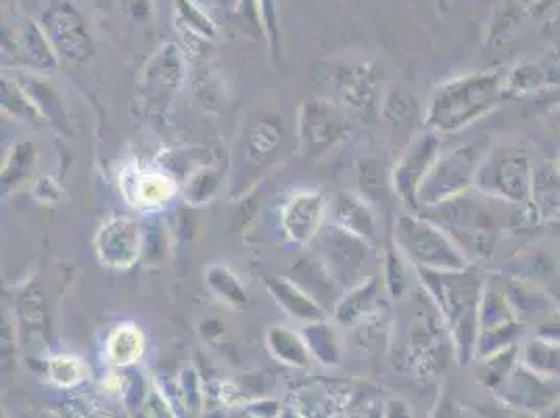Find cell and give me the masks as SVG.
I'll return each instance as SVG.
<instances>
[{"mask_svg":"<svg viewBox=\"0 0 560 418\" xmlns=\"http://www.w3.org/2000/svg\"><path fill=\"white\" fill-rule=\"evenodd\" d=\"M316 256L323 259L330 277L337 280L343 291L374 275L376 247L335 222L323 229Z\"/></svg>","mask_w":560,"mask_h":418,"instance_id":"1","label":"cell"},{"mask_svg":"<svg viewBox=\"0 0 560 418\" xmlns=\"http://www.w3.org/2000/svg\"><path fill=\"white\" fill-rule=\"evenodd\" d=\"M351 117L330 98H310L298 116V140L310 162L325 158L343 140L350 139Z\"/></svg>","mask_w":560,"mask_h":418,"instance_id":"2","label":"cell"},{"mask_svg":"<svg viewBox=\"0 0 560 418\" xmlns=\"http://www.w3.org/2000/svg\"><path fill=\"white\" fill-rule=\"evenodd\" d=\"M394 241L399 254L422 270H454L460 266V257L442 231L415 216L397 218Z\"/></svg>","mask_w":560,"mask_h":418,"instance_id":"3","label":"cell"},{"mask_svg":"<svg viewBox=\"0 0 560 418\" xmlns=\"http://www.w3.org/2000/svg\"><path fill=\"white\" fill-rule=\"evenodd\" d=\"M147 233L135 216H109L94 234V254L103 268L124 272L139 264L144 256Z\"/></svg>","mask_w":560,"mask_h":418,"instance_id":"4","label":"cell"},{"mask_svg":"<svg viewBox=\"0 0 560 418\" xmlns=\"http://www.w3.org/2000/svg\"><path fill=\"white\" fill-rule=\"evenodd\" d=\"M119 190L130 208L155 213L172 206L180 185L164 167L126 163L119 172Z\"/></svg>","mask_w":560,"mask_h":418,"instance_id":"5","label":"cell"},{"mask_svg":"<svg viewBox=\"0 0 560 418\" xmlns=\"http://www.w3.org/2000/svg\"><path fill=\"white\" fill-rule=\"evenodd\" d=\"M486 84L481 80H458L438 89L429 109L427 124L435 130H458L481 112L486 105Z\"/></svg>","mask_w":560,"mask_h":418,"instance_id":"6","label":"cell"},{"mask_svg":"<svg viewBox=\"0 0 560 418\" xmlns=\"http://www.w3.org/2000/svg\"><path fill=\"white\" fill-rule=\"evenodd\" d=\"M381 78L371 66H360L335 73L330 82V101L339 105L348 116L371 121L383 103Z\"/></svg>","mask_w":560,"mask_h":418,"instance_id":"7","label":"cell"},{"mask_svg":"<svg viewBox=\"0 0 560 418\" xmlns=\"http://www.w3.org/2000/svg\"><path fill=\"white\" fill-rule=\"evenodd\" d=\"M328 201L318 188H300L280 208V229L293 245L305 247L327 227Z\"/></svg>","mask_w":560,"mask_h":418,"instance_id":"8","label":"cell"},{"mask_svg":"<svg viewBox=\"0 0 560 418\" xmlns=\"http://www.w3.org/2000/svg\"><path fill=\"white\" fill-rule=\"evenodd\" d=\"M183 86V66L178 57H158L140 80L139 101L144 114L151 117L164 116L178 96Z\"/></svg>","mask_w":560,"mask_h":418,"instance_id":"9","label":"cell"},{"mask_svg":"<svg viewBox=\"0 0 560 418\" xmlns=\"http://www.w3.org/2000/svg\"><path fill=\"white\" fill-rule=\"evenodd\" d=\"M435 155H438V140L433 137H420L406 149L401 160L392 170L389 174L392 190L404 204H410V206L419 204L420 186L433 170Z\"/></svg>","mask_w":560,"mask_h":418,"instance_id":"10","label":"cell"},{"mask_svg":"<svg viewBox=\"0 0 560 418\" xmlns=\"http://www.w3.org/2000/svg\"><path fill=\"white\" fill-rule=\"evenodd\" d=\"M11 314L18 326L20 339L24 337L25 341H48L50 312L47 298L38 282L30 280L18 291Z\"/></svg>","mask_w":560,"mask_h":418,"instance_id":"11","label":"cell"},{"mask_svg":"<svg viewBox=\"0 0 560 418\" xmlns=\"http://www.w3.org/2000/svg\"><path fill=\"white\" fill-rule=\"evenodd\" d=\"M328 211L332 216V222L339 224L341 229L369 241L374 247L381 243L374 206H371L362 195L341 190L332 199V204H328Z\"/></svg>","mask_w":560,"mask_h":418,"instance_id":"12","label":"cell"},{"mask_svg":"<svg viewBox=\"0 0 560 418\" xmlns=\"http://www.w3.org/2000/svg\"><path fill=\"white\" fill-rule=\"evenodd\" d=\"M289 279L293 280L295 285H300L314 302L320 303L325 307V312H332L337 302L341 300V295L346 293L337 285V280L330 277L327 266L318 256L300 257L293 264Z\"/></svg>","mask_w":560,"mask_h":418,"instance_id":"13","label":"cell"},{"mask_svg":"<svg viewBox=\"0 0 560 418\" xmlns=\"http://www.w3.org/2000/svg\"><path fill=\"white\" fill-rule=\"evenodd\" d=\"M381 293H383V280L378 275L362 280L360 285L351 287L341 295V300L332 310V318L343 326L360 325L371 321L378 310Z\"/></svg>","mask_w":560,"mask_h":418,"instance_id":"14","label":"cell"},{"mask_svg":"<svg viewBox=\"0 0 560 418\" xmlns=\"http://www.w3.org/2000/svg\"><path fill=\"white\" fill-rule=\"evenodd\" d=\"M266 289L280 310L289 318H293L302 325L325 321V316H327L325 307L320 303L314 302L304 289L300 285H295L289 277H272V279L266 280Z\"/></svg>","mask_w":560,"mask_h":418,"instance_id":"15","label":"cell"},{"mask_svg":"<svg viewBox=\"0 0 560 418\" xmlns=\"http://www.w3.org/2000/svg\"><path fill=\"white\" fill-rule=\"evenodd\" d=\"M107 358L114 367L126 369L140 362L147 351V337L137 323H119L107 337Z\"/></svg>","mask_w":560,"mask_h":418,"instance_id":"16","label":"cell"},{"mask_svg":"<svg viewBox=\"0 0 560 418\" xmlns=\"http://www.w3.org/2000/svg\"><path fill=\"white\" fill-rule=\"evenodd\" d=\"M282 128L279 121L270 119V117H259L256 119L243 139V149H245V158L249 163H268L282 147Z\"/></svg>","mask_w":560,"mask_h":418,"instance_id":"17","label":"cell"},{"mask_svg":"<svg viewBox=\"0 0 560 418\" xmlns=\"http://www.w3.org/2000/svg\"><path fill=\"white\" fill-rule=\"evenodd\" d=\"M266 348L279 362L295 369H304L310 358L304 335L282 325L270 326L266 330Z\"/></svg>","mask_w":560,"mask_h":418,"instance_id":"18","label":"cell"},{"mask_svg":"<svg viewBox=\"0 0 560 418\" xmlns=\"http://www.w3.org/2000/svg\"><path fill=\"white\" fill-rule=\"evenodd\" d=\"M206 287L210 289L211 295L218 302H222L233 310H243L249 302L243 282L224 264H210L206 268Z\"/></svg>","mask_w":560,"mask_h":418,"instance_id":"19","label":"cell"},{"mask_svg":"<svg viewBox=\"0 0 560 418\" xmlns=\"http://www.w3.org/2000/svg\"><path fill=\"white\" fill-rule=\"evenodd\" d=\"M36 162H38V149L34 147V142L30 140L15 142L2 163V190L11 195L18 186L24 185L25 181L32 176Z\"/></svg>","mask_w":560,"mask_h":418,"instance_id":"20","label":"cell"},{"mask_svg":"<svg viewBox=\"0 0 560 418\" xmlns=\"http://www.w3.org/2000/svg\"><path fill=\"white\" fill-rule=\"evenodd\" d=\"M220 186H222V172L218 170L215 163L211 162L195 170L187 181H183L180 193L190 208H201L218 195Z\"/></svg>","mask_w":560,"mask_h":418,"instance_id":"21","label":"cell"},{"mask_svg":"<svg viewBox=\"0 0 560 418\" xmlns=\"http://www.w3.org/2000/svg\"><path fill=\"white\" fill-rule=\"evenodd\" d=\"M305 346L310 349L312 356H316L323 364H337L341 360V348H339V339L335 328L328 325L327 321H316L304 325Z\"/></svg>","mask_w":560,"mask_h":418,"instance_id":"22","label":"cell"},{"mask_svg":"<svg viewBox=\"0 0 560 418\" xmlns=\"http://www.w3.org/2000/svg\"><path fill=\"white\" fill-rule=\"evenodd\" d=\"M91 374L89 364L73 353H57L47 360V376L52 385L70 390L84 383Z\"/></svg>","mask_w":560,"mask_h":418,"instance_id":"23","label":"cell"},{"mask_svg":"<svg viewBox=\"0 0 560 418\" xmlns=\"http://www.w3.org/2000/svg\"><path fill=\"white\" fill-rule=\"evenodd\" d=\"M2 112L7 116L15 117L18 121H24L27 126L36 128L45 121L40 109L34 105V101L27 96L22 84H15L11 80H2Z\"/></svg>","mask_w":560,"mask_h":418,"instance_id":"24","label":"cell"},{"mask_svg":"<svg viewBox=\"0 0 560 418\" xmlns=\"http://www.w3.org/2000/svg\"><path fill=\"white\" fill-rule=\"evenodd\" d=\"M358 195H362L371 206L378 208L392 188V176H385L383 167L374 160L358 162Z\"/></svg>","mask_w":560,"mask_h":418,"instance_id":"25","label":"cell"},{"mask_svg":"<svg viewBox=\"0 0 560 418\" xmlns=\"http://www.w3.org/2000/svg\"><path fill=\"white\" fill-rule=\"evenodd\" d=\"M32 197L38 201V204H45V206H52V204H59L61 197H63V190L61 186L55 183V178L50 176H38L36 183L32 186Z\"/></svg>","mask_w":560,"mask_h":418,"instance_id":"26","label":"cell"}]
</instances>
